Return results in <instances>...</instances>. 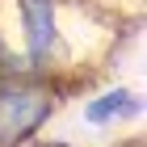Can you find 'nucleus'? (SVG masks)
<instances>
[{"mask_svg": "<svg viewBox=\"0 0 147 147\" xmlns=\"http://www.w3.org/2000/svg\"><path fill=\"white\" fill-rule=\"evenodd\" d=\"M71 0H13L17 17V46H21V71L34 76H59L71 67Z\"/></svg>", "mask_w": 147, "mask_h": 147, "instance_id": "1", "label": "nucleus"}, {"mask_svg": "<svg viewBox=\"0 0 147 147\" xmlns=\"http://www.w3.org/2000/svg\"><path fill=\"white\" fill-rule=\"evenodd\" d=\"M59 105L55 76H0V147H21L51 122Z\"/></svg>", "mask_w": 147, "mask_h": 147, "instance_id": "2", "label": "nucleus"}, {"mask_svg": "<svg viewBox=\"0 0 147 147\" xmlns=\"http://www.w3.org/2000/svg\"><path fill=\"white\" fill-rule=\"evenodd\" d=\"M143 101H139L135 92L126 88H113V92H101V97H92L84 105V122L92 126H113V122H126V118H139Z\"/></svg>", "mask_w": 147, "mask_h": 147, "instance_id": "3", "label": "nucleus"}]
</instances>
